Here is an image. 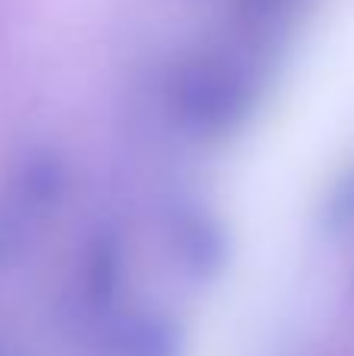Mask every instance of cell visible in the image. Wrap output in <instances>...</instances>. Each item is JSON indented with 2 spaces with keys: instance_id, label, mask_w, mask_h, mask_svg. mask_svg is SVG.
Returning a JSON list of instances; mask_svg holds the SVG:
<instances>
[{
  "instance_id": "6da1fadb",
  "label": "cell",
  "mask_w": 354,
  "mask_h": 356,
  "mask_svg": "<svg viewBox=\"0 0 354 356\" xmlns=\"http://www.w3.org/2000/svg\"><path fill=\"white\" fill-rule=\"evenodd\" d=\"M179 328L157 313H132L107 332L104 356H179Z\"/></svg>"
},
{
  "instance_id": "7a4b0ae2",
  "label": "cell",
  "mask_w": 354,
  "mask_h": 356,
  "mask_svg": "<svg viewBox=\"0 0 354 356\" xmlns=\"http://www.w3.org/2000/svg\"><path fill=\"white\" fill-rule=\"evenodd\" d=\"M179 250H182V263L194 266L201 275H207L210 269L220 266V257H223V232H220L213 222H182L179 234Z\"/></svg>"
}]
</instances>
